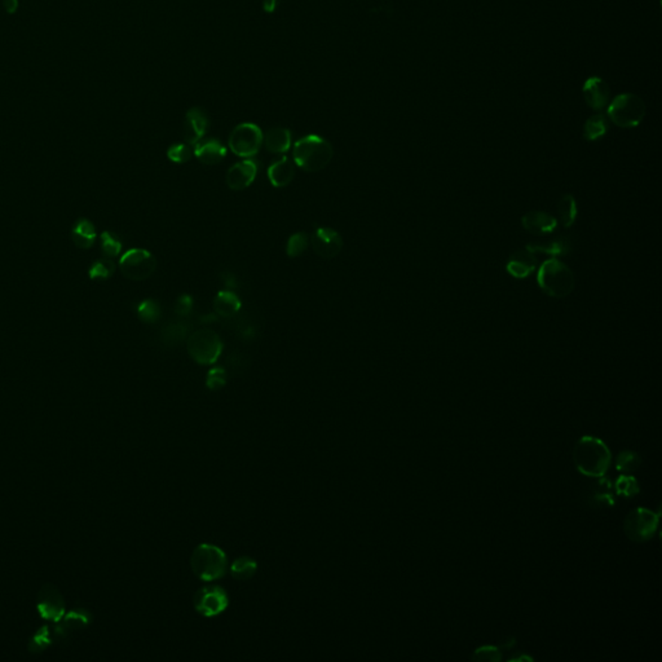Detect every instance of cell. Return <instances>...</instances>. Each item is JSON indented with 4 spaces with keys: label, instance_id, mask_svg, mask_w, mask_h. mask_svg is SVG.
<instances>
[{
    "label": "cell",
    "instance_id": "6da1fadb",
    "mask_svg": "<svg viewBox=\"0 0 662 662\" xmlns=\"http://www.w3.org/2000/svg\"><path fill=\"white\" fill-rule=\"evenodd\" d=\"M573 461L582 475L602 479L611 466L612 454L600 439L584 436L575 445Z\"/></svg>",
    "mask_w": 662,
    "mask_h": 662
},
{
    "label": "cell",
    "instance_id": "7a4b0ae2",
    "mask_svg": "<svg viewBox=\"0 0 662 662\" xmlns=\"http://www.w3.org/2000/svg\"><path fill=\"white\" fill-rule=\"evenodd\" d=\"M334 155L333 146L326 139L308 134L294 145L295 164L306 173H318L331 162Z\"/></svg>",
    "mask_w": 662,
    "mask_h": 662
},
{
    "label": "cell",
    "instance_id": "3957f363",
    "mask_svg": "<svg viewBox=\"0 0 662 662\" xmlns=\"http://www.w3.org/2000/svg\"><path fill=\"white\" fill-rule=\"evenodd\" d=\"M537 282L542 291L552 298H566L575 288L572 269L557 258L546 260L538 270Z\"/></svg>",
    "mask_w": 662,
    "mask_h": 662
},
{
    "label": "cell",
    "instance_id": "277c9868",
    "mask_svg": "<svg viewBox=\"0 0 662 662\" xmlns=\"http://www.w3.org/2000/svg\"><path fill=\"white\" fill-rule=\"evenodd\" d=\"M191 566L195 576L203 581H214L227 573L228 559L225 552L214 545L202 543L194 548Z\"/></svg>",
    "mask_w": 662,
    "mask_h": 662
},
{
    "label": "cell",
    "instance_id": "5b68a950",
    "mask_svg": "<svg viewBox=\"0 0 662 662\" xmlns=\"http://www.w3.org/2000/svg\"><path fill=\"white\" fill-rule=\"evenodd\" d=\"M607 114L614 125L633 128L642 123L645 116V104L638 95L622 94L614 97L608 106Z\"/></svg>",
    "mask_w": 662,
    "mask_h": 662
},
{
    "label": "cell",
    "instance_id": "8992f818",
    "mask_svg": "<svg viewBox=\"0 0 662 662\" xmlns=\"http://www.w3.org/2000/svg\"><path fill=\"white\" fill-rule=\"evenodd\" d=\"M186 349L197 364L212 365L220 357L223 342L214 330L201 329L188 338Z\"/></svg>",
    "mask_w": 662,
    "mask_h": 662
},
{
    "label": "cell",
    "instance_id": "52a82bcc",
    "mask_svg": "<svg viewBox=\"0 0 662 662\" xmlns=\"http://www.w3.org/2000/svg\"><path fill=\"white\" fill-rule=\"evenodd\" d=\"M660 520V512L638 507L627 514L624 521L625 534L630 541L642 543L653 538Z\"/></svg>",
    "mask_w": 662,
    "mask_h": 662
},
{
    "label": "cell",
    "instance_id": "ba28073f",
    "mask_svg": "<svg viewBox=\"0 0 662 662\" xmlns=\"http://www.w3.org/2000/svg\"><path fill=\"white\" fill-rule=\"evenodd\" d=\"M228 144L237 157L251 158L259 153L263 145V131L255 123H241L233 128Z\"/></svg>",
    "mask_w": 662,
    "mask_h": 662
},
{
    "label": "cell",
    "instance_id": "9c48e42d",
    "mask_svg": "<svg viewBox=\"0 0 662 662\" xmlns=\"http://www.w3.org/2000/svg\"><path fill=\"white\" fill-rule=\"evenodd\" d=\"M119 268L125 279L144 281L153 276L157 269V259L146 250H128L119 260Z\"/></svg>",
    "mask_w": 662,
    "mask_h": 662
},
{
    "label": "cell",
    "instance_id": "30bf717a",
    "mask_svg": "<svg viewBox=\"0 0 662 662\" xmlns=\"http://www.w3.org/2000/svg\"><path fill=\"white\" fill-rule=\"evenodd\" d=\"M194 608L204 617H215L228 607V595L220 586H206L194 595Z\"/></svg>",
    "mask_w": 662,
    "mask_h": 662
},
{
    "label": "cell",
    "instance_id": "8fae6325",
    "mask_svg": "<svg viewBox=\"0 0 662 662\" xmlns=\"http://www.w3.org/2000/svg\"><path fill=\"white\" fill-rule=\"evenodd\" d=\"M37 611L40 618L58 624L65 614L64 596L58 587L52 584H46L39 590L37 598Z\"/></svg>",
    "mask_w": 662,
    "mask_h": 662
},
{
    "label": "cell",
    "instance_id": "7c38bea8",
    "mask_svg": "<svg viewBox=\"0 0 662 662\" xmlns=\"http://www.w3.org/2000/svg\"><path fill=\"white\" fill-rule=\"evenodd\" d=\"M92 613L86 608H74L58 621L52 629V636L55 641H64L74 631L83 630L91 622Z\"/></svg>",
    "mask_w": 662,
    "mask_h": 662
},
{
    "label": "cell",
    "instance_id": "4fadbf2b",
    "mask_svg": "<svg viewBox=\"0 0 662 662\" xmlns=\"http://www.w3.org/2000/svg\"><path fill=\"white\" fill-rule=\"evenodd\" d=\"M311 243L316 255L324 259H333L342 251L343 238L331 228H318L313 233Z\"/></svg>",
    "mask_w": 662,
    "mask_h": 662
},
{
    "label": "cell",
    "instance_id": "5bb4252c",
    "mask_svg": "<svg viewBox=\"0 0 662 662\" xmlns=\"http://www.w3.org/2000/svg\"><path fill=\"white\" fill-rule=\"evenodd\" d=\"M210 121L206 112L201 107H192L188 110L184 119L182 136L186 144L195 145L201 141L209 130Z\"/></svg>",
    "mask_w": 662,
    "mask_h": 662
},
{
    "label": "cell",
    "instance_id": "9a60e30c",
    "mask_svg": "<svg viewBox=\"0 0 662 662\" xmlns=\"http://www.w3.org/2000/svg\"><path fill=\"white\" fill-rule=\"evenodd\" d=\"M258 173V164L251 159L242 161L240 164L232 166L225 175V182L232 191L240 192L254 182Z\"/></svg>",
    "mask_w": 662,
    "mask_h": 662
},
{
    "label": "cell",
    "instance_id": "2e32d148",
    "mask_svg": "<svg viewBox=\"0 0 662 662\" xmlns=\"http://www.w3.org/2000/svg\"><path fill=\"white\" fill-rule=\"evenodd\" d=\"M582 94L586 104L593 110H602L609 103L611 89L604 79L591 77L586 79L585 85L582 87Z\"/></svg>",
    "mask_w": 662,
    "mask_h": 662
},
{
    "label": "cell",
    "instance_id": "e0dca14e",
    "mask_svg": "<svg viewBox=\"0 0 662 662\" xmlns=\"http://www.w3.org/2000/svg\"><path fill=\"white\" fill-rule=\"evenodd\" d=\"M537 268V258L528 249L519 250L509 256L506 269L514 279H523L529 277Z\"/></svg>",
    "mask_w": 662,
    "mask_h": 662
},
{
    "label": "cell",
    "instance_id": "ac0fdd59",
    "mask_svg": "<svg viewBox=\"0 0 662 662\" xmlns=\"http://www.w3.org/2000/svg\"><path fill=\"white\" fill-rule=\"evenodd\" d=\"M521 224L525 231L532 234H550L557 228V220L550 214L543 211H530L521 218Z\"/></svg>",
    "mask_w": 662,
    "mask_h": 662
},
{
    "label": "cell",
    "instance_id": "d6986e66",
    "mask_svg": "<svg viewBox=\"0 0 662 662\" xmlns=\"http://www.w3.org/2000/svg\"><path fill=\"white\" fill-rule=\"evenodd\" d=\"M194 155L203 164L215 166L220 164L227 155L225 146L216 139H209L194 145Z\"/></svg>",
    "mask_w": 662,
    "mask_h": 662
},
{
    "label": "cell",
    "instance_id": "ffe728a7",
    "mask_svg": "<svg viewBox=\"0 0 662 662\" xmlns=\"http://www.w3.org/2000/svg\"><path fill=\"white\" fill-rule=\"evenodd\" d=\"M295 177V164L288 157H282L277 162L270 164L268 168V179L276 188H285L291 184Z\"/></svg>",
    "mask_w": 662,
    "mask_h": 662
},
{
    "label": "cell",
    "instance_id": "44dd1931",
    "mask_svg": "<svg viewBox=\"0 0 662 662\" xmlns=\"http://www.w3.org/2000/svg\"><path fill=\"white\" fill-rule=\"evenodd\" d=\"M97 238L96 228L94 223L86 218L78 219L71 228V241L78 249H91Z\"/></svg>",
    "mask_w": 662,
    "mask_h": 662
},
{
    "label": "cell",
    "instance_id": "7402d4cb",
    "mask_svg": "<svg viewBox=\"0 0 662 662\" xmlns=\"http://www.w3.org/2000/svg\"><path fill=\"white\" fill-rule=\"evenodd\" d=\"M529 251L533 254H543L551 258H561L566 256L572 251V240L566 236L557 237L554 240L548 241L545 243H530L527 246Z\"/></svg>",
    "mask_w": 662,
    "mask_h": 662
},
{
    "label": "cell",
    "instance_id": "603a6c76",
    "mask_svg": "<svg viewBox=\"0 0 662 662\" xmlns=\"http://www.w3.org/2000/svg\"><path fill=\"white\" fill-rule=\"evenodd\" d=\"M263 144L270 153H286L291 148V132L284 127L270 128L263 134Z\"/></svg>",
    "mask_w": 662,
    "mask_h": 662
},
{
    "label": "cell",
    "instance_id": "cb8c5ba5",
    "mask_svg": "<svg viewBox=\"0 0 662 662\" xmlns=\"http://www.w3.org/2000/svg\"><path fill=\"white\" fill-rule=\"evenodd\" d=\"M240 298L232 291H220L214 299V311L218 316L231 318L240 312Z\"/></svg>",
    "mask_w": 662,
    "mask_h": 662
},
{
    "label": "cell",
    "instance_id": "d4e9b609",
    "mask_svg": "<svg viewBox=\"0 0 662 662\" xmlns=\"http://www.w3.org/2000/svg\"><path fill=\"white\" fill-rule=\"evenodd\" d=\"M557 211L560 216V221L563 223L564 228H570L577 219L578 215V209H577V202L573 195L566 194L559 203H557Z\"/></svg>",
    "mask_w": 662,
    "mask_h": 662
},
{
    "label": "cell",
    "instance_id": "484cf974",
    "mask_svg": "<svg viewBox=\"0 0 662 662\" xmlns=\"http://www.w3.org/2000/svg\"><path fill=\"white\" fill-rule=\"evenodd\" d=\"M608 131V122L603 114H595L586 121L584 136L587 141H596L602 139Z\"/></svg>",
    "mask_w": 662,
    "mask_h": 662
},
{
    "label": "cell",
    "instance_id": "4316f807",
    "mask_svg": "<svg viewBox=\"0 0 662 662\" xmlns=\"http://www.w3.org/2000/svg\"><path fill=\"white\" fill-rule=\"evenodd\" d=\"M52 642H53V636H52L51 627L44 625L30 638L28 650L33 654H38V653L44 652L52 644Z\"/></svg>",
    "mask_w": 662,
    "mask_h": 662
},
{
    "label": "cell",
    "instance_id": "83f0119b",
    "mask_svg": "<svg viewBox=\"0 0 662 662\" xmlns=\"http://www.w3.org/2000/svg\"><path fill=\"white\" fill-rule=\"evenodd\" d=\"M116 272L114 261L109 258L95 260L88 269V277L92 281H106L110 279Z\"/></svg>",
    "mask_w": 662,
    "mask_h": 662
},
{
    "label": "cell",
    "instance_id": "f1b7e54d",
    "mask_svg": "<svg viewBox=\"0 0 662 662\" xmlns=\"http://www.w3.org/2000/svg\"><path fill=\"white\" fill-rule=\"evenodd\" d=\"M162 315V309L153 299L143 300L137 306V316L144 324H155Z\"/></svg>",
    "mask_w": 662,
    "mask_h": 662
},
{
    "label": "cell",
    "instance_id": "f546056e",
    "mask_svg": "<svg viewBox=\"0 0 662 662\" xmlns=\"http://www.w3.org/2000/svg\"><path fill=\"white\" fill-rule=\"evenodd\" d=\"M595 506L600 507H611L614 505V496L612 493V484L608 481L600 480L596 484L595 490L590 496Z\"/></svg>",
    "mask_w": 662,
    "mask_h": 662
},
{
    "label": "cell",
    "instance_id": "4dcf8cb0",
    "mask_svg": "<svg viewBox=\"0 0 662 662\" xmlns=\"http://www.w3.org/2000/svg\"><path fill=\"white\" fill-rule=\"evenodd\" d=\"M256 563L251 557H238L231 566L232 576L237 580H249L256 572Z\"/></svg>",
    "mask_w": 662,
    "mask_h": 662
},
{
    "label": "cell",
    "instance_id": "1f68e13d",
    "mask_svg": "<svg viewBox=\"0 0 662 662\" xmlns=\"http://www.w3.org/2000/svg\"><path fill=\"white\" fill-rule=\"evenodd\" d=\"M613 488L617 496H624L626 498H633L641 491L638 481L631 475L620 476L614 482Z\"/></svg>",
    "mask_w": 662,
    "mask_h": 662
},
{
    "label": "cell",
    "instance_id": "d6a6232c",
    "mask_svg": "<svg viewBox=\"0 0 662 662\" xmlns=\"http://www.w3.org/2000/svg\"><path fill=\"white\" fill-rule=\"evenodd\" d=\"M186 336H188V327L180 322L167 325L162 330V339H164V345L167 346H176L182 343Z\"/></svg>",
    "mask_w": 662,
    "mask_h": 662
},
{
    "label": "cell",
    "instance_id": "836d02e7",
    "mask_svg": "<svg viewBox=\"0 0 662 662\" xmlns=\"http://www.w3.org/2000/svg\"><path fill=\"white\" fill-rule=\"evenodd\" d=\"M641 463H642V460H641L639 454H636L635 451H621L617 457L616 469L620 472H624V473H631L634 471L638 470Z\"/></svg>",
    "mask_w": 662,
    "mask_h": 662
},
{
    "label": "cell",
    "instance_id": "e575fe53",
    "mask_svg": "<svg viewBox=\"0 0 662 662\" xmlns=\"http://www.w3.org/2000/svg\"><path fill=\"white\" fill-rule=\"evenodd\" d=\"M308 245H309V238H308L306 233L299 232V233L293 234L288 238V245H286V254H288V258H298V256H300L307 250Z\"/></svg>",
    "mask_w": 662,
    "mask_h": 662
},
{
    "label": "cell",
    "instance_id": "d590c367",
    "mask_svg": "<svg viewBox=\"0 0 662 662\" xmlns=\"http://www.w3.org/2000/svg\"><path fill=\"white\" fill-rule=\"evenodd\" d=\"M101 250L105 255V258H109V259H113V258H116L121 251H122V243L121 241L118 240V237L114 236L113 233L110 232H104L101 234Z\"/></svg>",
    "mask_w": 662,
    "mask_h": 662
},
{
    "label": "cell",
    "instance_id": "8d00e7d4",
    "mask_svg": "<svg viewBox=\"0 0 662 662\" xmlns=\"http://www.w3.org/2000/svg\"><path fill=\"white\" fill-rule=\"evenodd\" d=\"M193 154L194 150L192 149V145L189 144H173L167 150L168 159L175 164H186L188 161H191Z\"/></svg>",
    "mask_w": 662,
    "mask_h": 662
},
{
    "label": "cell",
    "instance_id": "74e56055",
    "mask_svg": "<svg viewBox=\"0 0 662 662\" xmlns=\"http://www.w3.org/2000/svg\"><path fill=\"white\" fill-rule=\"evenodd\" d=\"M225 383H227V372L223 367H214L209 372L207 379H206V385L211 391L220 390L225 385Z\"/></svg>",
    "mask_w": 662,
    "mask_h": 662
},
{
    "label": "cell",
    "instance_id": "f35d334b",
    "mask_svg": "<svg viewBox=\"0 0 662 662\" xmlns=\"http://www.w3.org/2000/svg\"><path fill=\"white\" fill-rule=\"evenodd\" d=\"M473 660L479 661H499L500 660V651L497 647H481L478 651L473 653Z\"/></svg>",
    "mask_w": 662,
    "mask_h": 662
},
{
    "label": "cell",
    "instance_id": "ab89813d",
    "mask_svg": "<svg viewBox=\"0 0 662 662\" xmlns=\"http://www.w3.org/2000/svg\"><path fill=\"white\" fill-rule=\"evenodd\" d=\"M173 309H175V313H176L177 316H189L193 309L192 297L188 295V294H182V295H180V297L177 298V300H176Z\"/></svg>",
    "mask_w": 662,
    "mask_h": 662
},
{
    "label": "cell",
    "instance_id": "60d3db41",
    "mask_svg": "<svg viewBox=\"0 0 662 662\" xmlns=\"http://www.w3.org/2000/svg\"><path fill=\"white\" fill-rule=\"evenodd\" d=\"M279 0H264L263 1V10L267 13H273L279 7Z\"/></svg>",
    "mask_w": 662,
    "mask_h": 662
},
{
    "label": "cell",
    "instance_id": "b9f144b4",
    "mask_svg": "<svg viewBox=\"0 0 662 662\" xmlns=\"http://www.w3.org/2000/svg\"><path fill=\"white\" fill-rule=\"evenodd\" d=\"M3 6L8 13H15L19 8V0H3Z\"/></svg>",
    "mask_w": 662,
    "mask_h": 662
},
{
    "label": "cell",
    "instance_id": "7bdbcfd3",
    "mask_svg": "<svg viewBox=\"0 0 662 662\" xmlns=\"http://www.w3.org/2000/svg\"><path fill=\"white\" fill-rule=\"evenodd\" d=\"M223 282L225 284V286L229 288H234L237 285H236V279L233 275H229V273H223Z\"/></svg>",
    "mask_w": 662,
    "mask_h": 662
},
{
    "label": "cell",
    "instance_id": "ee69618b",
    "mask_svg": "<svg viewBox=\"0 0 662 662\" xmlns=\"http://www.w3.org/2000/svg\"><path fill=\"white\" fill-rule=\"evenodd\" d=\"M216 317H218L216 313H212V315H204V316L201 317V321L202 322H212V321H216Z\"/></svg>",
    "mask_w": 662,
    "mask_h": 662
}]
</instances>
